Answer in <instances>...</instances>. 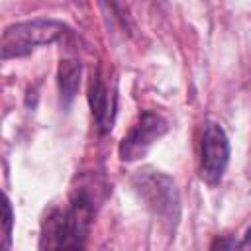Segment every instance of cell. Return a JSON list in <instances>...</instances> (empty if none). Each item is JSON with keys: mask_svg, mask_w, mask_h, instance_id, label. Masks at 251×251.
<instances>
[{"mask_svg": "<svg viewBox=\"0 0 251 251\" xmlns=\"http://www.w3.org/2000/svg\"><path fill=\"white\" fill-rule=\"evenodd\" d=\"M92 214L90 198L84 192L76 194L65 212H55L47 218L41 235V251H86Z\"/></svg>", "mask_w": 251, "mask_h": 251, "instance_id": "obj_1", "label": "cell"}, {"mask_svg": "<svg viewBox=\"0 0 251 251\" xmlns=\"http://www.w3.org/2000/svg\"><path fill=\"white\" fill-rule=\"evenodd\" d=\"M131 184L145 206L161 220L176 224L180 214V196L176 182L163 171L145 167L137 171L131 178Z\"/></svg>", "mask_w": 251, "mask_h": 251, "instance_id": "obj_2", "label": "cell"}, {"mask_svg": "<svg viewBox=\"0 0 251 251\" xmlns=\"http://www.w3.org/2000/svg\"><path fill=\"white\" fill-rule=\"evenodd\" d=\"M67 33V25L57 20H31L8 25L2 33V59L24 57L39 45H51Z\"/></svg>", "mask_w": 251, "mask_h": 251, "instance_id": "obj_3", "label": "cell"}, {"mask_svg": "<svg viewBox=\"0 0 251 251\" xmlns=\"http://www.w3.org/2000/svg\"><path fill=\"white\" fill-rule=\"evenodd\" d=\"M167 129L169 126L161 114L151 112V110L141 112L137 122L131 126V129L124 135L120 143V149H118L120 159L129 163V161H137L145 157L147 151L153 147V143L167 133Z\"/></svg>", "mask_w": 251, "mask_h": 251, "instance_id": "obj_4", "label": "cell"}, {"mask_svg": "<svg viewBox=\"0 0 251 251\" xmlns=\"http://www.w3.org/2000/svg\"><path fill=\"white\" fill-rule=\"evenodd\" d=\"M229 161V141L224 127L218 122H206L202 133V151H200V175L210 184L216 186Z\"/></svg>", "mask_w": 251, "mask_h": 251, "instance_id": "obj_5", "label": "cell"}, {"mask_svg": "<svg viewBox=\"0 0 251 251\" xmlns=\"http://www.w3.org/2000/svg\"><path fill=\"white\" fill-rule=\"evenodd\" d=\"M88 104L96 122V127L100 133H108L114 126L116 116V88L104 80L102 73L96 71L90 76L88 84Z\"/></svg>", "mask_w": 251, "mask_h": 251, "instance_id": "obj_6", "label": "cell"}, {"mask_svg": "<svg viewBox=\"0 0 251 251\" xmlns=\"http://www.w3.org/2000/svg\"><path fill=\"white\" fill-rule=\"evenodd\" d=\"M80 75H82V65L76 59H61L59 63V73H57V82H59V92L61 100L65 106H69L80 86Z\"/></svg>", "mask_w": 251, "mask_h": 251, "instance_id": "obj_7", "label": "cell"}, {"mask_svg": "<svg viewBox=\"0 0 251 251\" xmlns=\"http://www.w3.org/2000/svg\"><path fill=\"white\" fill-rule=\"evenodd\" d=\"M2 210H4V247H2V251H8L10 249V239H12V220H14L8 196H4Z\"/></svg>", "mask_w": 251, "mask_h": 251, "instance_id": "obj_8", "label": "cell"}, {"mask_svg": "<svg viewBox=\"0 0 251 251\" xmlns=\"http://www.w3.org/2000/svg\"><path fill=\"white\" fill-rule=\"evenodd\" d=\"M237 241L233 239V237H216L214 239V243H212V247H210V251H237Z\"/></svg>", "mask_w": 251, "mask_h": 251, "instance_id": "obj_9", "label": "cell"}, {"mask_svg": "<svg viewBox=\"0 0 251 251\" xmlns=\"http://www.w3.org/2000/svg\"><path fill=\"white\" fill-rule=\"evenodd\" d=\"M237 251H251V227L247 229L245 237L239 241V245H237Z\"/></svg>", "mask_w": 251, "mask_h": 251, "instance_id": "obj_10", "label": "cell"}]
</instances>
